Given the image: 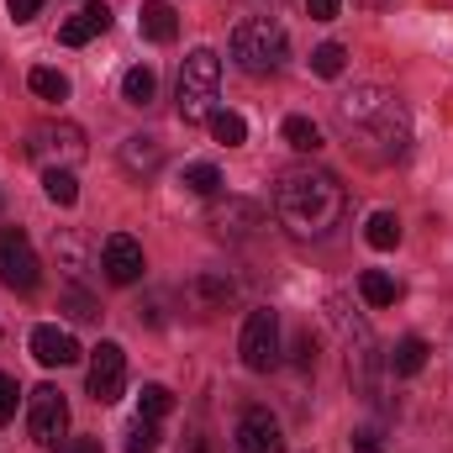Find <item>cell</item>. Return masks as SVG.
Segmentation results:
<instances>
[{
  "label": "cell",
  "mask_w": 453,
  "mask_h": 453,
  "mask_svg": "<svg viewBox=\"0 0 453 453\" xmlns=\"http://www.w3.org/2000/svg\"><path fill=\"white\" fill-rule=\"evenodd\" d=\"M58 453H106V449H101V438H64Z\"/></svg>",
  "instance_id": "8d00e7d4"
},
{
  "label": "cell",
  "mask_w": 453,
  "mask_h": 453,
  "mask_svg": "<svg viewBox=\"0 0 453 453\" xmlns=\"http://www.w3.org/2000/svg\"><path fill=\"white\" fill-rule=\"evenodd\" d=\"M358 296H364V306H395L401 280H390L385 269H364V274H358Z\"/></svg>",
  "instance_id": "d6986e66"
},
{
  "label": "cell",
  "mask_w": 453,
  "mask_h": 453,
  "mask_svg": "<svg viewBox=\"0 0 453 453\" xmlns=\"http://www.w3.org/2000/svg\"><path fill=\"white\" fill-rule=\"evenodd\" d=\"M185 190L211 201V196L222 190V169H217V164H185Z\"/></svg>",
  "instance_id": "4316f807"
},
{
  "label": "cell",
  "mask_w": 453,
  "mask_h": 453,
  "mask_svg": "<svg viewBox=\"0 0 453 453\" xmlns=\"http://www.w3.org/2000/svg\"><path fill=\"white\" fill-rule=\"evenodd\" d=\"M237 453H285V438H280V422L269 417V406H248L237 417Z\"/></svg>",
  "instance_id": "7c38bea8"
},
{
  "label": "cell",
  "mask_w": 453,
  "mask_h": 453,
  "mask_svg": "<svg viewBox=\"0 0 453 453\" xmlns=\"http://www.w3.org/2000/svg\"><path fill=\"white\" fill-rule=\"evenodd\" d=\"M327 311H333V327H338V338H342V358H348L353 390H358V395H374V380H380V369H385V353H380L374 327H369L348 301H333Z\"/></svg>",
  "instance_id": "277c9868"
},
{
  "label": "cell",
  "mask_w": 453,
  "mask_h": 453,
  "mask_svg": "<svg viewBox=\"0 0 453 453\" xmlns=\"http://www.w3.org/2000/svg\"><path fill=\"white\" fill-rule=\"evenodd\" d=\"M353 453H385L380 433H374V427H358V433H353Z\"/></svg>",
  "instance_id": "836d02e7"
},
{
  "label": "cell",
  "mask_w": 453,
  "mask_h": 453,
  "mask_svg": "<svg viewBox=\"0 0 453 453\" xmlns=\"http://www.w3.org/2000/svg\"><path fill=\"white\" fill-rule=\"evenodd\" d=\"M217 96H222V58H217L211 48H196V53L185 58V69H180V90H174V101H180V121H185V127L211 121Z\"/></svg>",
  "instance_id": "5b68a950"
},
{
  "label": "cell",
  "mask_w": 453,
  "mask_h": 453,
  "mask_svg": "<svg viewBox=\"0 0 453 453\" xmlns=\"http://www.w3.org/2000/svg\"><path fill=\"white\" fill-rule=\"evenodd\" d=\"M342 64H348V48H342V42H322V48H311V74L338 80Z\"/></svg>",
  "instance_id": "83f0119b"
},
{
  "label": "cell",
  "mask_w": 453,
  "mask_h": 453,
  "mask_svg": "<svg viewBox=\"0 0 453 453\" xmlns=\"http://www.w3.org/2000/svg\"><path fill=\"white\" fill-rule=\"evenodd\" d=\"M42 5H48V0H5V11H11L16 21H32V16H37Z\"/></svg>",
  "instance_id": "e575fe53"
},
{
  "label": "cell",
  "mask_w": 453,
  "mask_h": 453,
  "mask_svg": "<svg viewBox=\"0 0 453 453\" xmlns=\"http://www.w3.org/2000/svg\"><path fill=\"white\" fill-rule=\"evenodd\" d=\"M206 127H211V137H217L222 148H237V142L248 137V121H242L237 111H222V106L211 111V121H206Z\"/></svg>",
  "instance_id": "484cf974"
},
{
  "label": "cell",
  "mask_w": 453,
  "mask_h": 453,
  "mask_svg": "<svg viewBox=\"0 0 453 453\" xmlns=\"http://www.w3.org/2000/svg\"><path fill=\"white\" fill-rule=\"evenodd\" d=\"M237 353H242V369H253V374H269V369L280 364V317H274L269 306L248 311L242 338H237Z\"/></svg>",
  "instance_id": "52a82bcc"
},
{
  "label": "cell",
  "mask_w": 453,
  "mask_h": 453,
  "mask_svg": "<svg viewBox=\"0 0 453 453\" xmlns=\"http://www.w3.org/2000/svg\"><path fill=\"white\" fill-rule=\"evenodd\" d=\"M153 96H158V80H153V69H127L121 74V101L127 106H153Z\"/></svg>",
  "instance_id": "44dd1931"
},
{
  "label": "cell",
  "mask_w": 453,
  "mask_h": 453,
  "mask_svg": "<svg viewBox=\"0 0 453 453\" xmlns=\"http://www.w3.org/2000/svg\"><path fill=\"white\" fill-rule=\"evenodd\" d=\"M53 253H58V264H64L69 274H80V269H85V242H80L74 232H64V237H53Z\"/></svg>",
  "instance_id": "f546056e"
},
{
  "label": "cell",
  "mask_w": 453,
  "mask_h": 453,
  "mask_svg": "<svg viewBox=\"0 0 453 453\" xmlns=\"http://www.w3.org/2000/svg\"><path fill=\"white\" fill-rule=\"evenodd\" d=\"M16 401H21V390H16V380L11 374H0V427L16 417Z\"/></svg>",
  "instance_id": "1f68e13d"
},
{
  "label": "cell",
  "mask_w": 453,
  "mask_h": 453,
  "mask_svg": "<svg viewBox=\"0 0 453 453\" xmlns=\"http://www.w3.org/2000/svg\"><path fill=\"white\" fill-rule=\"evenodd\" d=\"M142 242L132 237V232H111L106 242H101V274L111 280V285H137L142 280Z\"/></svg>",
  "instance_id": "8fae6325"
},
{
  "label": "cell",
  "mask_w": 453,
  "mask_h": 453,
  "mask_svg": "<svg viewBox=\"0 0 453 453\" xmlns=\"http://www.w3.org/2000/svg\"><path fill=\"white\" fill-rule=\"evenodd\" d=\"M174 406V395H169V385H142V395H137V411L148 417V422H158L164 411Z\"/></svg>",
  "instance_id": "f1b7e54d"
},
{
  "label": "cell",
  "mask_w": 453,
  "mask_h": 453,
  "mask_svg": "<svg viewBox=\"0 0 453 453\" xmlns=\"http://www.w3.org/2000/svg\"><path fill=\"white\" fill-rule=\"evenodd\" d=\"M185 301H190L201 317H211V311H226V306L237 301V280H232L226 269H206V274H196V280L185 285Z\"/></svg>",
  "instance_id": "4fadbf2b"
},
{
  "label": "cell",
  "mask_w": 453,
  "mask_h": 453,
  "mask_svg": "<svg viewBox=\"0 0 453 453\" xmlns=\"http://www.w3.org/2000/svg\"><path fill=\"white\" fill-rule=\"evenodd\" d=\"M121 385H127V353H121V342H101V348L90 353L85 390H90V401L111 406L116 395H121Z\"/></svg>",
  "instance_id": "9c48e42d"
},
{
  "label": "cell",
  "mask_w": 453,
  "mask_h": 453,
  "mask_svg": "<svg viewBox=\"0 0 453 453\" xmlns=\"http://www.w3.org/2000/svg\"><path fill=\"white\" fill-rule=\"evenodd\" d=\"M121 169L132 174V180H153L158 169H164V142L158 137H148V132H132V137H121Z\"/></svg>",
  "instance_id": "9a60e30c"
},
{
  "label": "cell",
  "mask_w": 453,
  "mask_h": 453,
  "mask_svg": "<svg viewBox=\"0 0 453 453\" xmlns=\"http://www.w3.org/2000/svg\"><path fill=\"white\" fill-rule=\"evenodd\" d=\"M264 226V206L258 201H226L211 211V232L226 237V242H242V237H253Z\"/></svg>",
  "instance_id": "5bb4252c"
},
{
  "label": "cell",
  "mask_w": 453,
  "mask_h": 453,
  "mask_svg": "<svg viewBox=\"0 0 453 453\" xmlns=\"http://www.w3.org/2000/svg\"><path fill=\"white\" fill-rule=\"evenodd\" d=\"M137 27H142V37H148V42H174L180 16H174V5H164V0H148V5H142V16H137Z\"/></svg>",
  "instance_id": "ac0fdd59"
},
{
  "label": "cell",
  "mask_w": 453,
  "mask_h": 453,
  "mask_svg": "<svg viewBox=\"0 0 453 453\" xmlns=\"http://www.w3.org/2000/svg\"><path fill=\"white\" fill-rule=\"evenodd\" d=\"M290 58V32L274 21V16H242L232 27V64L248 74V80H269L280 74Z\"/></svg>",
  "instance_id": "3957f363"
},
{
  "label": "cell",
  "mask_w": 453,
  "mask_h": 453,
  "mask_svg": "<svg viewBox=\"0 0 453 453\" xmlns=\"http://www.w3.org/2000/svg\"><path fill=\"white\" fill-rule=\"evenodd\" d=\"M364 242L380 248V253H390V248L401 242V217H395V211H374V217L364 222Z\"/></svg>",
  "instance_id": "7402d4cb"
},
{
  "label": "cell",
  "mask_w": 453,
  "mask_h": 453,
  "mask_svg": "<svg viewBox=\"0 0 453 453\" xmlns=\"http://www.w3.org/2000/svg\"><path fill=\"white\" fill-rule=\"evenodd\" d=\"M358 5H374V11H380V5H390V0H358Z\"/></svg>",
  "instance_id": "74e56055"
},
{
  "label": "cell",
  "mask_w": 453,
  "mask_h": 453,
  "mask_svg": "<svg viewBox=\"0 0 453 453\" xmlns=\"http://www.w3.org/2000/svg\"><path fill=\"white\" fill-rule=\"evenodd\" d=\"M21 153L48 174V169H74L90 148H85V132L74 121H37V127H27Z\"/></svg>",
  "instance_id": "8992f818"
},
{
  "label": "cell",
  "mask_w": 453,
  "mask_h": 453,
  "mask_svg": "<svg viewBox=\"0 0 453 453\" xmlns=\"http://www.w3.org/2000/svg\"><path fill=\"white\" fill-rule=\"evenodd\" d=\"M0 285L21 290V296H32L42 285V264H37V248L27 242V232H0Z\"/></svg>",
  "instance_id": "ba28073f"
},
{
  "label": "cell",
  "mask_w": 453,
  "mask_h": 453,
  "mask_svg": "<svg viewBox=\"0 0 453 453\" xmlns=\"http://www.w3.org/2000/svg\"><path fill=\"white\" fill-rule=\"evenodd\" d=\"M338 127L342 137L369 158V164H395L411 148V111L385 90V85H353L338 96Z\"/></svg>",
  "instance_id": "6da1fadb"
},
{
  "label": "cell",
  "mask_w": 453,
  "mask_h": 453,
  "mask_svg": "<svg viewBox=\"0 0 453 453\" xmlns=\"http://www.w3.org/2000/svg\"><path fill=\"white\" fill-rule=\"evenodd\" d=\"M274 217L290 237H327L348 217V185L322 164H296L274 180Z\"/></svg>",
  "instance_id": "7a4b0ae2"
},
{
  "label": "cell",
  "mask_w": 453,
  "mask_h": 453,
  "mask_svg": "<svg viewBox=\"0 0 453 453\" xmlns=\"http://www.w3.org/2000/svg\"><path fill=\"white\" fill-rule=\"evenodd\" d=\"M27 427H32L37 443H58L64 427H69V401H64V390L37 385V390L27 395Z\"/></svg>",
  "instance_id": "30bf717a"
},
{
  "label": "cell",
  "mask_w": 453,
  "mask_h": 453,
  "mask_svg": "<svg viewBox=\"0 0 453 453\" xmlns=\"http://www.w3.org/2000/svg\"><path fill=\"white\" fill-rule=\"evenodd\" d=\"M69 317H74V322H96L101 311H96V301H90L85 290H69Z\"/></svg>",
  "instance_id": "d6a6232c"
},
{
  "label": "cell",
  "mask_w": 453,
  "mask_h": 453,
  "mask_svg": "<svg viewBox=\"0 0 453 453\" xmlns=\"http://www.w3.org/2000/svg\"><path fill=\"white\" fill-rule=\"evenodd\" d=\"M280 132H285V142H290L296 153H317V148H322V127H317L311 116H285Z\"/></svg>",
  "instance_id": "cb8c5ba5"
},
{
  "label": "cell",
  "mask_w": 453,
  "mask_h": 453,
  "mask_svg": "<svg viewBox=\"0 0 453 453\" xmlns=\"http://www.w3.org/2000/svg\"><path fill=\"white\" fill-rule=\"evenodd\" d=\"M422 364H427V338H401L385 353V369L390 374H417Z\"/></svg>",
  "instance_id": "ffe728a7"
},
{
  "label": "cell",
  "mask_w": 453,
  "mask_h": 453,
  "mask_svg": "<svg viewBox=\"0 0 453 453\" xmlns=\"http://www.w3.org/2000/svg\"><path fill=\"white\" fill-rule=\"evenodd\" d=\"M106 27H111V5H106V0H90L85 11H74V16L58 27V42H64V48H85V42L101 37Z\"/></svg>",
  "instance_id": "e0dca14e"
},
{
  "label": "cell",
  "mask_w": 453,
  "mask_h": 453,
  "mask_svg": "<svg viewBox=\"0 0 453 453\" xmlns=\"http://www.w3.org/2000/svg\"><path fill=\"white\" fill-rule=\"evenodd\" d=\"M27 85H32V96H42V101H69V74H64V69L37 64V69L27 74Z\"/></svg>",
  "instance_id": "603a6c76"
},
{
  "label": "cell",
  "mask_w": 453,
  "mask_h": 453,
  "mask_svg": "<svg viewBox=\"0 0 453 453\" xmlns=\"http://www.w3.org/2000/svg\"><path fill=\"white\" fill-rule=\"evenodd\" d=\"M306 11H311V21H333L342 11V0H306Z\"/></svg>",
  "instance_id": "d590c367"
},
{
  "label": "cell",
  "mask_w": 453,
  "mask_h": 453,
  "mask_svg": "<svg viewBox=\"0 0 453 453\" xmlns=\"http://www.w3.org/2000/svg\"><path fill=\"white\" fill-rule=\"evenodd\" d=\"M32 358L42 369H64V364H80V342L64 327H32Z\"/></svg>",
  "instance_id": "2e32d148"
},
{
  "label": "cell",
  "mask_w": 453,
  "mask_h": 453,
  "mask_svg": "<svg viewBox=\"0 0 453 453\" xmlns=\"http://www.w3.org/2000/svg\"><path fill=\"white\" fill-rule=\"evenodd\" d=\"M127 453H158V422L137 417V422H132V433H127Z\"/></svg>",
  "instance_id": "4dcf8cb0"
},
{
  "label": "cell",
  "mask_w": 453,
  "mask_h": 453,
  "mask_svg": "<svg viewBox=\"0 0 453 453\" xmlns=\"http://www.w3.org/2000/svg\"><path fill=\"white\" fill-rule=\"evenodd\" d=\"M42 196H48L53 206H74V201H80L74 169H48V174H42Z\"/></svg>",
  "instance_id": "d4e9b609"
}]
</instances>
